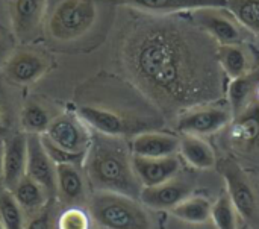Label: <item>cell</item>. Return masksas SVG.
Instances as JSON below:
<instances>
[{"instance_id":"5","label":"cell","mask_w":259,"mask_h":229,"mask_svg":"<svg viewBox=\"0 0 259 229\" xmlns=\"http://www.w3.org/2000/svg\"><path fill=\"white\" fill-rule=\"evenodd\" d=\"M217 167L238 216L252 229H259L258 195L243 167L232 158H223Z\"/></svg>"},{"instance_id":"14","label":"cell","mask_w":259,"mask_h":229,"mask_svg":"<svg viewBox=\"0 0 259 229\" xmlns=\"http://www.w3.org/2000/svg\"><path fill=\"white\" fill-rule=\"evenodd\" d=\"M193 184L184 179H171L156 187L141 190L140 202L152 210H173L188 196H191Z\"/></svg>"},{"instance_id":"13","label":"cell","mask_w":259,"mask_h":229,"mask_svg":"<svg viewBox=\"0 0 259 229\" xmlns=\"http://www.w3.org/2000/svg\"><path fill=\"white\" fill-rule=\"evenodd\" d=\"M229 141L238 152H250L259 146V99L229 123Z\"/></svg>"},{"instance_id":"24","label":"cell","mask_w":259,"mask_h":229,"mask_svg":"<svg viewBox=\"0 0 259 229\" xmlns=\"http://www.w3.org/2000/svg\"><path fill=\"white\" fill-rule=\"evenodd\" d=\"M226 9L259 41V0H228Z\"/></svg>"},{"instance_id":"26","label":"cell","mask_w":259,"mask_h":229,"mask_svg":"<svg viewBox=\"0 0 259 229\" xmlns=\"http://www.w3.org/2000/svg\"><path fill=\"white\" fill-rule=\"evenodd\" d=\"M238 213L228 196L223 193L217 198L211 208V220L217 229H238Z\"/></svg>"},{"instance_id":"27","label":"cell","mask_w":259,"mask_h":229,"mask_svg":"<svg viewBox=\"0 0 259 229\" xmlns=\"http://www.w3.org/2000/svg\"><path fill=\"white\" fill-rule=\"evenodd\" d=\"M52 119L38 103H29L21 112V125L29 134H44Z\"/></svg>"},{"instance_id":"1","label":"cell","mask_w":259,"mask_h":229,"mask_svg":"<svg viewBox=\"0 0 259 229\" xmlns=\"http://www.w3.org/2000/svg\"><path fill=\"white\" fill-rule=\"evenodd\" d=\"M217 50L191 14H143L124 33L120 59L135 90L162 116L178 117L225 97Z\"/></svg>"},{"instance_id":"2","label":"cell","mask_w":259,"mask_h":229,"mask_svg":"<svg viewBox=\"0 0 259 229\" xmlns=\"http://www.w3.org/2000/svg\"><path fill=\"white\" fill-rule=\"evenodd\" d=\"M82 167L94 192L118 193L140 201L143 187L134 170L131 144L124 138L93 131Z\"/></svg>"},{"instance_id":"33","label":"cell","mask_w":259,"mask_h":229,"mask_svg":"<svg viewBox=\"0 0 259 229\" xmlns=\"http://www.w3.org/2000/svg\"><path fill=\"white\" fill-rule=\"evenodd\" d=\"M3 131V116H2V111H0V132Z\"/></svg>"},{"instance_id":"18","label":"cell","mask_w":259,"mask_h":229,"mask_svg":"<svg viewBox=\"0 0 259 229\" xmlns=\"http://www.w3.org/2000/svg\"><path fill=\"white\" fill-rule=\"evenodd\" d=\"M181 137L159 131H146L132 138L131 150L134 157L141 158H165L179 152Z\"/></svg>"},{"instance_id":"3","label":"cell","mask_w":259,"mask_h":229,"mask_svg":"<svg viewBox=\"0 0 259 229\" xmlns=\"http://www.w3.org/2000/svg\"><path fill=\"white\" fill-rule=\"evenodd\" d=\"M88 213L99 229H152V222L138 199L109 192H94Z\"/></svg>"},{"instance_id":"19","label":"cell","mask_w":259,"mask_h":229,"mask_svg":"<svg viewBox=\"0 0 259 229\" xmlns=\"http://www.w3.org/2000/svg\"><path fill=\"white\" fill-rule=\"evenodd\" d=\"M47 0H12L11 2V21L17 38H32L44 17Z\"/></svg>"},{"instance_id":"11","label":"cell","mask_w":259,"mask_h":229,"mask_svg":"<svg viewBox=\"0 0 259 229\" xmlns=\"http://www.w3.org/2000/svg\"><path fill=\"white\" fill-rule=\"evenodd\" d=\"M149 15H171L203 8H226L228 0H112Z\"/></svg>"},{"instance_id":"10","label":"cell","mask_w":259,"mask_h":229,"mask_svg":"<svg viewBox=\"0 0 259 229\" xmlns=\"http://www.w3.org/2000/svg\"><path fill=\"white\" fill-rule=\"evenodd\" d=\"M87 178L80 166L59 164L56 166V199L67 208H82L88 204L90 196L87 190Z\"/></svg>"},{"instance_id":"4","label":"cell","mask_w":259,"mask_h":229,"mask_svg":"<svg viewBox=\"0 0 259 229\" xmlns=\"http://www.w3.org/2000/svg\"><path fill=\"white\" fill-rule=\"evenodd\" d=\"M97 17L96 0H62L52 12L49 32L58 41H74L94 27Z\"/></svg>"},{"instance_id":"6","label":"cell","mask_w":259,"mask_h":229,"mask_svg":"<svg viewBox=\"0 0 259 229\" xmlns=\"http://www.w3.org/2000/svg\"><path fill=\"white\" fill-rule=\"evenodd\" d=\"M234 114L229 105L208 103L191 108L176 119V129L182 135H211L229 126Z\"/></svg>"},{"instance_id":"12","label":"cell","mask_w":259,"mask_h":229,"mask_svg":"<svg viewBox=\"0 0 259 229\" xmlns=\"http://www.w3.org/2000/svg\"><path fill=\"white\" fill-rule=\"evenodd\" d=\"M217 58L223 73L231 79L241 78L259 67L258 52L249 43L219 46Z\"/></svg>"},{"instance_id":"28","label":"cell","mask_w":259,"mask_h":229,"mask_svg":"<svg viewBox=\"0 0 259 229\" xmlns=\"http://www.w3.org/2000/svg\"><path fill=\"white\" fill-rule=\"evenodd\" d=\"M58 207L56 198L50 199L35 216L29 219L24 229H58Z\"/></svg>"},{"instance_id":"16","label":"cell","mask_w":259,"mask_h":229,"mask_svg":"<svg viewBox=\"0 0 259 229\" xmlns=\"http://www.w3.org/2000/svg\"><path fill=\"white\" fill-rule=\"evenodd\" d=\"M5 161V190L12 192L14 187L26 176L27 166V134H14L3 141Z\"/></svg>"},{"instance_id":"15","label":"cell","mask_w":259,"mask_h":229,"mask_svg":"<svg viewBox=\"0 0 259 229\" xmlns=\"http://www.w3.org/2000/svg\"><path fill=\"white\" fill-rule=\"evenodd\" d=\"M49 68V59L38 52L20 50L12 53L5 65L9 81L18 85H27L39 79Z\"/></svg>"},{"instance_id":"20","label":"cell","mask_w":259,"mask_h":229,"mask_svg":"<svg viewBox=\"0 0 259 229\" xmlns=\"http://www.w3.org/2000/svg\"><path fill=\"white\" fill-rule=\"evenodd\" d=\"M259 90V67L256 70L232 79V82L228 85V102L229 108L235 116H238L241 111H244L253 100L258 99Z\"/></svg>"},{"instance_id":"31","label":"cell","mask_w":259,"mask_h":229,"mask_svg":"<svg viewBox=\"0 0 259 229\" xmlns=\"http://www.w3.org/2000/svg\"><path fill=\"white\" fill-rule=\"evenodd\" d=\"M12 49H14V44L11 38L6 33L0 32V67L6 65V62L12 56Z\"/></svg>"},{"instance_id":"21","label":"cell","mask_w":259,"mask_h":229,"mask_svg":"<svg viewBox=\"0 0 259 229\" xmlns=\"http://www.w3.org/2000/svg\"><path fill=\"white\" fill-rule=\"evenodd\" d=\"M179 154L191 167L197 170H208L217 166L214 149L197 135H182L179 141Z\"/></svg>"},{"instance_id":"22","label":"cell","mask_w":259,"mask_h":229,"mask_svg":"<svg viewBox=\"0 0 259 229\" xmlns=\"http://www.w3.org/2000/svg\"><path fill=\"white\" fill-rule=\"evenodd\" d=\"M12 195L17 199L18 205L23 208L24 214H29L30 217L35 216L50 201L46 190L29 176H24L14 187Z\"/></svg>"},{"instance_id":"8","label":"cell","mask_w":259,"mask_h":229,"mask_svg":"<svg viewBox=\"0 0 259 229\" xmlns=\"http://www.w3.org/2000/svg\"><path fill=\"white\" fill-rule=\"evenodd\" d=\"M42 135L53 144L71 154L85 157L91 144L93 131L77 114L65 112L56 119H52Z\"/></svg>"},{"instance_id":"29","label":"cell","mask_w":259,"mask_h":229,"mask_svg":"<svg viewBox=\"0 0 259 229\" xmlns=\"http://www.w3.org/2000/svg\"><path fill=\"white\" fill-rule=\"evenodd\" d=\"M58 229H90V214L83 208H65L59 213Z\"/></svg>"},{"instance_id":"32","label":"cell","mask_w":259,"mask_h":229,"mask_svg":"<svg viewBox=\"0 0 259 229\" xmlns=\"http://www.w3.org/2000/svg\"><path fill=\"white\" fill-rule=\"evenodd\" d=\"M3 179H5V161H3V140H0V192L5 190L3 185Z\"/></svg>"},{"instance_id":"17","label":"cell","mask_w":259,"mask_h":229,"mask_svg":"<svg viewBox=\"0 0 259 229\" xmlns=\"http://www.w3.org/2000/svg\"><path fill=\"white\" fill-rule=\"evenodd\" d=\"M179 167L176 155L165 158L134 157V170L143 188L156 187L175 179L179 173Z\"/></svg>"},{"instance_id":"25","label":"cell","mask_w":259,"mask_h":229,"mask_svg":"<svg viewBox=\"0 0 259 229\" xmlns=\"http://www.w3.org/2000/svg\"><path fill=\"white\" fill-rule=\"evenodd\" d=\"M0 219L6 229H24L26 226V214L9 190L0 192Z\"/></svg>"},{"instance_id":"30","label":"cell","mask_w":259,"mask_h":229,"mask_svg":"<svg viewBox=\"0 0 259 229\" xmlns=\"http://www.w3.org/2000/svg\"><path fill=\"white\" fill-rule=\"evenodd\" d=\"M41 141H42V146H44L47 155L50 157V160H52L56 166H59V164H76V166H80V167H82L85 157L71 154V152H68V150H65V149H62V147L53 144V143L49 141L42 134H41Z\"/></svg>"},{"instance_id":"34","label":"cell","mask_w":259,"mask_h":229,"mask_svg":"<svg viewBox=\"0 0 259 229\" xmlns=\"http://www.w3.org/2000/svg\"><path fill=\"white\" fill-rule=\"evenodd\" d=\"M0 229H6L5 228V225H3V222H2V219H0Z\"/></svg>"},{"instance_id":"9","label":"cell","mask_w":259,"mask_h":229,"mask_svg":"<svg viewBox=\"0 0 259 229\" xmlns=\"http://www.w3.org/2000/svg\"><path fill=\"white\" fill-rule=\"evenodd\" d=\"M26 176L39 184L50 199L56 198V164L47 155L41 134H27Z\"/></svg>"},{"instance_id":"7","label":"cell","mask_w":259,"mask_h":229,"mask_svg":"<svg viewBox=\"0 0 259 229\" xmlns=\"http://www.w3.org/2000/svg\"><path fill=\"white\" fill-rule=\"evenodd\" d=\"M190 14L219 46L247 43L252 36L226 8H203Z\"/></svg>"},{"instance_id":"23","label":"cell","mask_w":259,"mask_h":229,"mask_svg":"<svg viewBox=\"0 0 259 229\" xmlns=\"http://www.w3.org/2000/svg\"><path fill=\"white\" fill-rule=\"evenodd\" d=\"M211 208L212 204L205 196H188L185 201H182L179 205H176L171 210V214L187 223H205L208 219H211Z\"/></svg>"}]
</instances>
